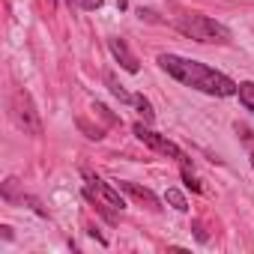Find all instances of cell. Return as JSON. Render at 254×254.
I'll list each match as a JSON object with an SVG mask.
<instances>
[{
	"label": "cell",
	"instance_id": "obj_1",
	"mask_svg": "<svg viewBox=\"0 0 254 254\" xmlns=\"http://www.w3.org/2000/svg\"><path fill=\"white\" fill-rule=\"evenodd\" d=\"M171 78H177L183 87H191V90H200L206 96H218V99H227V96H236L239 84L233 78H227L224 72L200 63V60H189V57H180V54H159L156 60Z\"/></svg>",
	"mask_w": 254,
	"mask_h": 254
},
{
	"label": "cell",
	"instance_id": "obj_2",
	"mask_svg": "<svg viewBox=\"0 0 254 254\" xmlns=\"http://www.w3.org/2000/svg\"><path fill=\"white\" fill-rule=\"evenodd\" d=\"M177 30L203 45H227L230 42V30L209 15H183V18H177Z\"/></svg>",
	"mask_w": 254,
	"mask_h": 254
},
{
	"label": "cell",
	"instance_id": "obj_3",
	"mask_svg": "<svg viewBox=\"0 0 254 254\" xmlns=\"http://www.w3.org/2000/svg\"><path fill=\"white\" fill-rule=\"evenodd\" d=\"M84 180H87L84 194H87L90 203H105V206L114 209V212H123V209H126V200H123V194H120V186L114 189L111 183H105L102 177H96V174H90V171H84Z\"/></svg>",
	"mask_w": 254,
	"mask_h": 254
},
{
	"label": "cell",
	"instance_id": "obj_4",
	"mask_svg": "<svg viewBox=\"0 0 254 254\" xmlns=\"http://www.w3.org/2000/svg\"><path fill=\"white\" fill-rule=\"evenodd\" d=\"M9 108H12L15 123L21 126L27 135H42V120H39V114H36L33 99H30V93H27V90H15V93H12V105H9Z\"/></svg>",
	"mask_w": 254,
	"mask_h": 254
},
{
	"label": "cell",
	"instance_id": "obj_5",
	"mask_svg": "<svg viewBox=\"0 0 254 254\" xmlns=\"http://www.w3.org/2000/svg\"><path fill=\"white\" fill-rule=\"evenodd\" d=\"M135 138L141 141V144H147L153 153H162V156H171V159H177L180 165H189V156L174 144V141H168L165 135H159V132H153L150 126H144V123H135Z\"/></svg>",
	"mask_w": 254,
	"mask_h": 254
},
{
	"label": "cell",
	"instance_id": "obj_6",
	"mask_svg": "<svg viewBox=\"0 0 254 254\" xmlns=\"http://www.w3.org/2000/svg\"><path fill=\"white\" fill-rule=\"evenodd\" d=\"M108 45H111V54H114V57L120 60V66H123L126 72H132V75L138 72V60L132 57V51H129V45H126L123 39H111Z\"/></svg>",
	"mask_w": 254,
	"mask_h": 254
},
{
	"label": "cell",
	"instance_id": "obj_7",
	"mask_svg": "<svg viewBox=\"0 0 254 254\" xmlns=\"http://www.w3.org/2000/svg\"><path fill=\"white\" fill-rule=\"evenodd\" d=\"M120 189H123V191H129L135 200L147 203V209H153V212H159V209H162V206H159V197H156L150 189H141L138 183H120Z\"/></svg>",
	"mask_w": 254,
	"mask_h": 254
},
{
	"label": "cell",
	"instance_id": "obj_8",
	"mask_svg": "<svg viewBox=\"0 0 254 254\" xmlns=\"http://www.w3.org/2000/svg\"><path fill=\"white\" fill-rule=\"evenodd\" d=\"M105 84H108V90H111V93H114L120 102H126V105H132V102H135V96H132L129 90H126L123 84H117V78H114L111 72H105Z\"/></svg>",
	"mask_w": 254,
	"mask_h": 254
},
{
	"label": "cell",
	"instance_id": "obj_9",
	"mask_svg": "<svg viewBox=\"0 0 254 254\" xmlns=\"http://www.w3.org/2000/svg\"><path fill=\"white\" fill-rule=\"evenodd\" d=\"M236 96H239L242 108L254 114V81H242V84H239V90H236Z\"/></svg>",
	"mask_w": 254,
	"mask_h": 254
},
{
	"label": "cell",
	"instance_id": "obj_10",
	"mask_svg": "<svg viewBox=\"0 0 254 254\" xmlns=\"http://www.w3.org/2000/svg\"><path fill=\"white\" fill-rule=\"evenodd\" d=\"M165 200H168L177 212H186V209H189V200H186V194H183L180 189H168V191H165Z\"/></svg>",
	"mask_w": 254,
	"mask_h": 254
},
{
	"label": "cell",
	"instance_id": "obj_11",
	"mask_svg": "<svg viewBox=\"0 0 254 254\" xmlns=\"http://www.w3.org/2000/svg\"><path fill=\"white\" fill-rule=\"evenodd\" d=\"M132 105L138 108V114L144 117V123H153V120H156V111H153V105H150L144 96H135V102H132Z\"/></svg>",
	"mask_w": 254,
	"mask_h": 254
},
{
	"label": "cell",
	"instance_id": "obj_12",
	"mask_svg": "<svg viewBox=\"0 0 254 254\" xmlns=\"http://www.w3.org/2000/svg\"><path fill=\"white\" fill-rule=\"evenodd\" d=\"M183 180H186V186H189L191 191H200V183L194 180V174H191V168H189V165H183Z\"/></svg>",
	"mask_w": 254,
	"mask_h": 254
},
{
	"label": "cell",
	"instance_id": "obj_13",
	"mask_svg": "<svg viewBox=\"0 0 254 254\" xmlns=\"http://www.w3.org/2000/svg\"><path fill=\"white\" fill-rule=\"evenodd\" d=\"M69 3L78 6V9H87V12H90V9H99V6H102V0H69Z\"/></svg>",
	"mask_w": 254,
	"mask_h": 254
},
{
	"label": "cell",
	"instance_id": "obj_14",
	"mask_svg": "<svg viewBox=\"0 0 254 254\" xmlns=\"http://www.w3.org/2000/svg\"><path fill=\"white\" fill-rule=\"evenodd\" d=\"M117 3H120V9H126V6H129V0H117Z\"/></svg>",
	"mask_w": 254,
	"mask_h": 254
},
{
	"label": "cell",
	"instance_id": "obj_15",
	"mask_svg": "<svg viewBox=\"0 0 254 254\" xmlns=\"http://www.w3.org/2000/svg\"><path fill=\"white\" fill-rule=\"evenodd\" d=\"M251 168H254V153H251Z\"/></svg>",
	"mask_w": 254,
	"mask_h": 254
}]
</instances>
